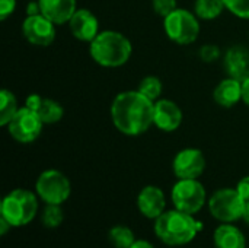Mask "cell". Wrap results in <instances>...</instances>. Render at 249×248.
<instances>
[{
	"label": "cell",
	"mask_w": 249,
	"mask_h": 248,
	"mask_svg": "<svg viewBox=\"0 0 249 248\" xmlns=\"http://www.w3.org/2000/svg\"><path fill=\"white\" fill-rule=\"evenodd\" d=\"M111 121L125 136H140L153 126L155 102L140 91L120 92L111 104Z\"/></svg>",
	"instance_id": "1"
},
{
	"label": "cell",
	"mask_w": 249,
	"mask_h": 248,
	"mask_svg": "<svg viewBox=\"0 0 249 248\" xmlns=\"http://www.w3.org/2000/svg\"><path fill=\"white\" fill-rule=\"evenodd\" d=\"M131 53V41L118 31H102L92 42H89V54L92 60L107 69L124 66L128 63Z\"/></svg>",
	"instance_id": "2"
},
{
	"label": "cell",
	"mask_w": 249,
	"mask_h": 248,
	"mask_svg": "<svg viewBox=\"0 0 249 248\" xmlns=\"http://www.w3.org/2000/svg\"><path fill=\"white\" fill-rule=\"evenodd\" d=\"M201 224L194 219V215L182 210H165L155 219V234L166 246L179 247L190 244L198 234Z\"/></svg>",
	"instance_id": "3"
},
{
	"label": "cell",
	"mask_w": 249,
	"mask_h": 248,
	"mask_svg": "<svg viewBox=\"0 0 249 248\" xmlns=\"http://www.w3.org/2000/svg\"><path fill=\"white\" fill-rule=\"evenodd\" d=\"M38 212L36 194L26 189H15L7 193L0 205V216L13 228L25 227L34 221Z\"/></svg>",
	"instance_id": "4"
},
{
	"label": "cell",
	"mask_w": 249,
	"mask_h": 248,
	"mask_svg": "<svg viewBox=\"0 0 249 248\" xmlns=\"http://www.w3.org/2000/svg\"><path fill=\"white\" fill-rule=\"evenodd\" d=\"M163 29L168 38L179 45H190L200 35V20L194 12L177 7L172 13L163 18Z\"/></svg>",
	"instance_id": "5"
},
{
	"label": "cell",
	"mask_w": 249,
	"mask_h": 248,
	"mask_svg": "<svg viewBox=\"0 0 249 248\" xmlns=\"http://www.w3.org/2000/svg\"><path fill=\"white\" fill-rule=\"evenodd\" d=\"M247 202L236 189H220L207 202L212 216L222 224H233L244 216Z\"/></svg>",
	"instance_id": "6"
},
{
	"label": "cell",
	"mask_w": 249,
	"mask_h": 248,
	"mask_svg": "<svg viewBox=\"0 0 249 248\" xmlns=\"http://www.w3.org/2000/svg\"><path fill=\"white\" fill-rule=\"evenodd\" d=\"M35 191L45 205H63L71 194V184L61 171L45 170L36 178Z\"/></svg>",
	"instance_id": "7"
},
{
	"label": "cell",
	"mask_w": 249,
	"mask_h": 248,
	"mask_svg": "<svg viewBox=\"0 0 249 248\" xmlns=\"http://www.w3.org/2000/svg\"><path fill=\"white\" fill-rule=\"evenodd\" d=\"M171 199L175 209L196 215L207 203V193L198 180H178L172 187Z\"/></svg>",
	"instance_id": "8"
},
{
	"label": "cell",
	"mask_w": 249,
	"mask_h": 248,
	"mask_svg": "<svg viewBox=\"0 0 249 248\" xmlns=\"http://www.w3.org/2000/svg\"><path fill=\"white\" fill-rule=\"evenodd\" d=\"M44 126L45 124L36 111L28 107H22L6 127L12 139L26 145L35 142L39 137Z\"/></svg>",
	"instance_id": "9"
},
{
	"label": "cell",
	"mask_w": 249,
	"mask_h": 248,
	"mask_svg": "<svg viewBox=\"0 0 249 248\" xmlns=\"http://www.w3.org/2000/svg\"><path fill=\"white\" fill-rule=\"evenodd\" d=\"M55 26L57 25L48 18H45L42 13H38L25 18V20L22 22V34L29 44L38 47H48L55 39Z\"/></svg>",
	"instance_id": "10"
},
{
	"label": "cell",
	"mask_w": 249,
	"mask_h": 248,
	"mask_svg": "<svg viewBox=\"0 0 249 248\" xmlns=\"http://www.w3.org/2000/svg\"><path fill=\"white\" fill-rule=\"evenodd\" d=\"M172 170L178 180H198L206 170V158L200 149L185 148L175 155Z\"/></svg>",
	"instance_id": "11"
},
{
	"label": "cell",
	"mask_w": 249,
	"mask_h": 248,
	"mask_svg": "<svg viewBox=\"0 0 249 248\" xmlns=\"http://www.w3.org/2000/svg\"><path fill=\"white\" fill-rule=\"evenodd\" d=\"M184 114L177 102L172 99H158L155 102V114H153V126L160 132L172 133L178 130L182 124Z\"/></svg>",
	"instance_id": "12"
},
{
	"label": "cell",
	"mask_w": 249,
	"mask_h": 248,
	"mask_svg": "<svg viewBox=\"0 0 249 248\" xmlns=\"http://www.w3.org/2000/svg\"><path fill=\"white\" fill-rule=\"evenodd\" d=\"M71 35L82 42H92L99 34V20L89 9H77L69 20Z\"/></svg>",
	"instance_id": "13"
},
{
	"label": "cell",
	"mask_w": 249,
	"mask_h": 248,
	"mask_svg": "<svg viewBox=\"0 0 249 248\" xmlns=\"http://www.w3.org/2000/svg\"><path fill=\"white\" fill-rule=\"evenodd\" d=\"M137 208L147 219H158L166 208L165 193L156 186H146L137 196Z\"/></svg>",
	"instance_id": "14"
},
{
	"label": "cell",
	"mask_w": 249,
	"mask_h": 248,
	"mask_svg": "<svg viewBox=\"0 0 249 248\" xmlns=\"http://www.w3.org/2000/svg\"><path fill=\"white\" fill-rule=\"evenodd\" d=\"M223 67L228 76L238 80H245L249 77V50L241 45L228 48L223 56Z\"/></svg>",
	"instance_id": "15"
},
{
	"label": "cell",
	"mask_w": 249,
	"mask_h": 248,
	"mask_svg": "<svg viewBox=\"0 0 249 248\" xmlns=\"http://www.w3.org/2000/svg\"><path fill=\"white\" fill-rule=\"evenodd\" d=\"M41 13L55 25L69 23L77 10L76 0H38Z\"/></svg>",
	"instance_id": "16"
},
{
	"label": "cell",
	"mask_w": 249,
	"mask_h": 248,
	"mask_svg": "<svg viewBox=\"0 0 249 248\" xmlns=\"http://www.w3.org/2000/svg\"><path fill=\"white\" fill-rule=\"evenodd\" d=\"M213 99L219 107H235L238 102L242 101V82L231 76L225 77L216 85L213 91Z\"/></svg>",
	"instance_id": "17"
},
{
	"label": "cell",
	"mask_w": 249,
	"mask_h": 248,
	"mask_svg": "<svg viewBox=\"0 0 249 248\" xmlns=\"http://www.w3.org/2000/svg\"><path fill=\"white\" fill-rule=\"evenodd\" d=\"M216 248H247L245 234L232 224H222L213 234Z\"/></svg>",
	"instance_id": "18"
},
{
	"label": "cell",
	"mask_w": 249,
	"mask_h": 248,
	"mask_svg": "<svg viewBox=\"0 0 249 248\" xmlns=\"http://www.w3.org/2000/svg\"><path fill=\"white\" fill-rule=\"evenodd\" d=\"M223 10H226L223 0H196L194 3V13L203 20L217 19Z\"/></svg>",
	"instance_id": "19"
},
{
	"label": "cell",
	"mask_w": 249,
	"mask_h": 248,
	"mask_svg": "<svg viewBox=\"0 0 249 248\" xmlns=\"http://www.w3.org/2000/svg\"><path fill=\"white\" fill-rule=\"evenodd\" d=\"M36 113L39 114L44 124H55L63 118L64 108L61 107L60 102H57L51 98L42 96V101H41L39 107L36 108Z\"/></svg>",
	"instance_id": "20"
},
{
	"label": "cell",
	"mask_w": 249,
	"mask_h": 248,
	"mask_svg": "<svg viewBox=\"0 0 249 248\" xmlns=\"http://www.w3.org/2000/svg\"><path fill=\"white\" fill-rule=\"evenodd\" d=\"M18 111L19 107L15 94L9 89H1L0 91V126L6 127Z\"/></svg>",
	"instance_id": "21"
},
{
	"label": "cell",
	"mask_w": 249,
	"mask_h": 248,
	"mask_svg": "<svg viewBox=\"0 0 249 248\" xmlns=\"http://www.w3.org/2000/svg\"><path fill=\"white\" fill-rule=\"evenodd\" d=\"M108 240L115 248H130L136 243L134 232L125 225H115L108 232Z\"/></svg>",
	"instance_id": "22"
},
{
	"label": "cell",
	"mask_w": 249,
	"mask_h": 248,
	"mask_svg": "<svg viewBox=\"0 0 249 248\" xmlns=\"http://www.w3.org/2000/svg\"><path fill=\"white\" fill-rule=\"evenodd\" d=\"M137 91H140L146 98H149L150 101L156 102L158 99H160L162 92H163V83L158 76H146L139 82Z\"/></svg>",
	"instance_id": "23"
},
{
	"label": "cell",
	"mask_w": 249,
	"mask_h": 248,
	"mask_svg": "<svg viewBox=\"0 0 249 248\" xmlns=\"http://www.w3.org/2000/svg\"><path fill=\"white\" fill-rule=\"evenodd\" d=\"M63 219H64V213L61 205H47L41 215V222L48 229L58 228L63 224Z\"/></svg>",
	"instance_id": "24"
},
{
	"label": "cell",
	"mask_w": 249,
	"mask_h": 248,
	"mask_svg": "<svg viewBox=\"0 0 249 248\" xmlns=\"http://www.w3.org/2000/svg\"><path fill=\"white\" fill-rule=\"evenodd\" d=\"M226 10L239 19L249 20V0H223Z\"/></svg>",
	"instance_id": "25"
},
{
	"label": "cell",
	"mask_w": 249,
	"mask_h": 248,
	"mask_svg": "<svg viewBox=\"0 0 249 248\" xmlns=\"http://www.w3.org/2000/svg\"><path fill=\"white\" fill-rule=\"evenodd\" d=\"M198 56H200V58H201L204 63H214V61H217V60L220 58L222 51H220V48H219L217 45H214V44H206V45H203V47L200 48Z\"/></svg>",
	"instance_id": "26"
},
{
	"label": "cell",
	"mask_w": 249,
	"mask_h": 248,
	"mask_svg": "<svg viewBox=\"0 0 249 248\" xmlns=\"http://www.w3.org/2000/svg\"><path fill=\"white\" fill-rule=\"evenodd\" d=\"M152 6L155 13L159 15L160 18H166L178 7L177 0H152Z\"/></svg>",
	"instance_id": "27"
},
{
	"label": "cell",
	"mask_w": 249,
	"mask_h": 248,
	"mask_svg": "<svg viewBox=\"0 0 249 248\" xmlns=\"http://www.w3.org/2000/svg\"><path fill=\"white\" fill-rule=\"evenodd\" d=\"M16 9V0H0V19L6 20L13 15Z\"/></svg>",
	"instance_id": "28"
},
{
	"label": "cell",
	"mask_w": 249,
	"mask_h": 248,
	"mask_svg": "<svg viewBox=\"0 0 249 248\" xmlns=\"http://www.w3.org/2000/svg\"><path fill=\"white\" fill-rule=\"evenodd\" d=\"M236 190L238 193L241 194V197L245 200V202H249V175L241 178L236 184Z\"/></svg>",
	"instance_id": "29"
},
{
	"label": "cell",
	"mask_w": 249,
	"mask_h": 248,
	"mask_svg": "<svg viewBox=\"0 0 249 248\" xmlns=\"http://www.w3.org/2000/svg\"><path fill=\"white\" fill-rule=\"evenodd\" d=\"M38 13H41V7H39L38 0L36 1H29L28 6H26V16H32V15H38Z\"/></svg>",
	"instance_id": "30"
},
{
	"label": "cell",
	"mask_w": 249,
	"mask_h": 248,
	"mask_svg": "<svg viewBox=\"0 0 249 248\" xmlns=\"http://www.w3.org/2000/svg\"><path fill=\"white\" fill-rule=\"evenodd\" d=\"M242 102L249 107V77L242 80Z\"/></svg>",
	"instance_id": "31"
},
{
	"label": "cell",
	"mask_w": 249,
	"mask_h": 248,
	"mask_svg": "<svg viewBox=\"0 0 249 248\" xmlns=\"http://www.w3.org/2000/svg\"><path fill=\"white\" fill-rule=\"evenodd\" d=\"M13 227L9 224V221H6L4 218L0 216V235H6L9 232V229H12Z\"/></svg>",
	"instance_id": "32"
},
{
	"label": "cell",
	"mask_w": 249,
	"mask_h": 248,
	"mask_svg": "<svg viewBox=\"0 0 249 248\" xmlns=\"http://www.w3.org/2000/svg\"><path fill=\"white\" fill-rule=\"evenodd\" d=\"M130 248H155L149 241L146 240H136V243L131 246Z\"/></svg>",
	"instance_id": "33"
},
{
	"label": "cell",
	"mask_w": 249,
	"mask_h": 248,
	"mask_svg": "<svg viewBox=\"0 0 249 248\" xmlns=\"http://www.w3.org/2000/svg\"><path fill=\"white\" fill-rule=\"evenodd\" d=\"M242 219L245 221V224L249 227V202H247V205H245V210H244V216H242Z\"/></svg>",
	"instance_id": "34"
}]
</instances>
